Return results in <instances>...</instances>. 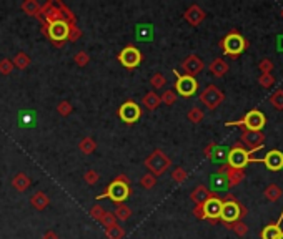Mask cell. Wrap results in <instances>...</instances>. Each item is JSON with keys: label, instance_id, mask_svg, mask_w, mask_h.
Segmentation results:
<instances>
[{"label": "cell", "instance_id": "6da1fadb", "mask_svg": "<svg viewBox=\"0 0 283 239\" xmlns=\"http://www.w3.org/2000/svg\"><path fill=\"white\" fill-rule=\"evenodd\" d=\"M246 208L242 202L237 201L233 194H226L222 200V213H220V221L225 224H232L235 221H242V218L246 216Z\"/></svg>", "mask_w": 283, "mask_h": 239}, {"label": "cell", "instance_id": "7a4b0ae2", "mask_svg": "<svg viewBox=\"0 0 283 239\" xmlns=\"http://www.w3.org/2000/svg\"><path fill=\"white\" fill-rule=\"evenodd\" d=\"M257 149H246L242 143H235L228 151V158H226V165L232 166L235 169H243L246 165L250 163H262V160L253 156Z\"/></svg>", "mask_w": 283, "mask_h": 239}, {"label": "cell", "instance_id": "3957f363", "mask_svg": "<svg viewBox=\"0 0 283 239\" xmlns=\"http://www.w3.org/2000/svg\"><path fill=\"white\" fill-rule=\"evenodd\" d=\"M220 48L223 50V54L230 58H238L243 52L248 48V42L243 38V35L238 30H232L230 34H226L223 40L220 42Z\"/></svg>", "mask_w": 283, "mask_h": 239}, {"label": "cell", "instance_id": "277c9868", "mask_svg": "<svg viewBox=\"0 0 283 239\" xmlns=\"http://www.w3.org/2000/svg\"><path fill=\"white\" fill-rule=\"evenodd\" d=\"M143 165L148 169V173H152L153 176H162L172 166V160L167 156L165 151H162L160 148H155L150 155L145 158Z\"/></svg>", "mask_w": 283, "mask_h": 239}, {"label": "cell", "instance_id": "5b68a950", "mask_svg": "<svg viewBox=\"0 0 283 239\" xmlns=\"http://www.w3.org/2000/svg\"><path fill=\"white\" fill-rule=\"evenodd\" d=\"M128 196H130V184L123 183V181L115 178V180L103 189V193L95 196V200H105V198H108V200H112L115 204H123V201L127 200Z\"/></svg>", "mask_w": 283, "mask_h": 239}, {"label": "cell", "instance_id": "8992f818", "mask_svg": "<svg viewBox=\"0 0 283 239\" xmlns=\"http://www.w3.org/2000/svg\"><path fill=\"white\" fill-rule=\"evenodd\" d=\"M266 125V116L260 110H250L242 120L228 121L226 127H242L245 131H262Z\"/></svg>", "mask_w": 283, "mask_h": 239}, {"label": "cell", "instance_id": "52a82bcc", "mask_svg": "<svg viewBox=\"0 0 283 239\" xmlns=\"http://www.w3.org/2000/svg\"><path fill=\"white\" fill-rule=\"evenodd\" d=\"M173 75L177 76V82H175V92L179 95L185 96V98H190L193 96L198 90V82L193 76L188 75H180L179 70H173Z\"/></svg>", "mask_w": 283, "mask_h": 239}, {"label": "cell", "instance_id": "ba28073f", "mask_svg": "<svg viewBox=\"0 0 283 239\" xmlns=\"http://www.w3.org/2000/svg\"><path fill=\"white\" fill-rule=\"evenodd\" d=\"M67 35H68V22H55L48 25L45 37L50 38V42L57 48H62L67 42Z\"/></svg>", "mask_w": 283, "mask_h": 239}, {"label": "cell", "instance_id": "9c48e42d", "mask_svg": "<svg viewBox=\"0 0 283 239\" xmlns=\"http://www.w3.org/2000/svg\"><path fill=\"white\" fill-rule=\"evenodd\" d=\"M117 115H119V118L122 120L123 123L133 125V123H137V121L140 120L142 108H140V105L137 103V101L128 100V101H125V103L120 105V108H119V111H117Z\"/></svg>", "mask_w": 283, "mask_h": 239}, {"label": "cell", "instance_id": "30bf717a", "mask_svg": "<svg viewBox=\"0 0 283 239\" xmlns=\"http://www.w3.org/2000/svg\"><path fill=\"white\" fill-rule=\"evenodd\" d=\"M223 100H225L223 92H222L218 87H215V85H208V87L200 93V101L208 108V110H215V108H218Z\"/></svg>", "mask_w": 283, "mask_h": 239}, {"label": "cell", "instance_id": "8fae6325", "mask_svg": "<svg viewBox=\"0 0 283 239\" xmlns=\"http://www.w3.org/2000/svg\"><path fill=\"white\" fill-rule=\"evenodd\" d=\"M117 60H119L120 63L123 65L127 70H133V68H137L142 62V52L139 50L137 47L133 45H127L123 48L122 52L117 56Z\"/></svg>", "mask_w": 283, "mask_h": 239}, {"label": "cell", "instance_id": "7c38bea8", "mask_svg": "<svg viewBox=\"0 0 283 239\" xmlns=\"http://www.w3.org/2000/svg\"><path fill=\"white\" fill-rule=\"evenodd\" d=\"M203 208V220H208L212 222L220 221V213H222V200L217 196H212L210 200H207L202 204Z\"/></svg>", "mask_w": 283, "mask_h": 239}, {"label": "cell", "instance_id": "4fadbf2b", "mask_svg": "<svg viewBox=\"0 0 283 239\" xmlns=\"http://www.w3.org/2000/svg\"><path fill=\"white\" fill-rule=\"evenodd\" d=\"M240 143L243 147H248V149H260L265 143V135L263 131H245V129H242Z\"/></svg>", "mask_w": 283, "mask_h": 239}, {"label": "cell", "instance_id": "5bb4252c", "mask_svg": "<svg viewBox=\"0 0 283 239\" xmlns=\"http://www.w3.org/2000/svg\"><path fill=\"white\" fill-rule=\"evenodd\" d=\"M180 67H182V70H183L185 75L193 76V78H195V75H198L205 68V63H203V60H202L200 56L188 55L187 58H185L183 62H182Z\"/></svg>", "mask_w": 283, "mask_h": 239}, {"label": "cell", "instance_id": "9a60e30c", "mask_svg": "<svg viewBox=\"0 0 283 239\" xmlns=\"http://www.w3.org/2000/svg\"><path fill=\"white\" fill-rule=\"evenodd\" d=\"M217 173H220V175H223L226 178L230 188H233V186H238V184L242 183V181L245 180V171H243V169H235V168H232V166H228L226 163L222 165L220 168H218Z\"/></svg>", "mask_w": 283, "mask_h": 239}, {"label": "cell", "instance_id": "2e32d148", "mask_svg": "<svg viewBox=\"0 0 283 239\" xmlns=\"http://www.w3.org/2000/svg\"><path fill=\"white\" fill-rule=\"evenodd\" d=\"M207 17V14H205V10L202 9L200 5H197V3H193V5H190L187 10H185L183 14V18L187 20L192 27H198L202 22Z\"/></svg>", "mask_w": 283, "mask_h": 239}, {"label": "cell", "instance_id": "e0dca14e", "mask_svg": "<svg viewBox=\"0 0 283 239\" xmlns=\"http://www.w3.org/2000/svg\"><path fill=\"white\" fill-rule=\"evenodd\" d=\"M262 163H263L270 171H280L283 168V153L278 151V149H270V151L265 155L263 160H262Z\"/></svg>", "mask_w": 283, "mask_h": 239}, {"label": "cell", "instance_id": "ac0fdd59", "mask_svg": "<svg viewBox=\"0 0 283 239\" xmlns=\"http://www.w3.org/2000/svg\"><path fill=\"white\" fill-rule=\"evenodd\" d=\"M153 37H155L153 23H137L135 25V38L139 42H153Z\"/></svg>", "mask_w": 283, "mask_h": 239}, {"label": "cell", "instance_id": "d6986e66", "mask_svg": "<svg viewBox=\"0 0 283 239\" xmlns=\"http://www.w3.org/2000/svg\"><path fill=\"white\" fill-rule=\"evenodd\" d=\"M212 196H215V193H212L207 186H203V184H198L197 188L190 193V200L195 202V206L197 204H203V202L207 200H210Z\"/></svg>", "mask_w": 283, "mask_h": 239}, {"label": "cell", "instance_id": "ffe728a7", "mask_svg": "<svg viewBox=\"0 0 283 239\" xmlns=\"http://www.w3.org/2000/svg\"><path fill=\"white\" fill-rule=\"evenodd\" d=\"M20 9H22L23 14H27L28 17H35V18H42V15H40V9H42V5L37 2V0H23L22 3H20Z\"/></svg>", "mask_w": 283, "mask_h": 239}, {"label": "cell", "instance_id": "44dd1931", "mask_svg": "<svg viewBox=\"0 0 283 239\" xmlns=\"http://www.w3.org/2000/svg\"><path fill=\"white\" fill-rule=\"evenodd\" d=\"M162 105V100H160V95L155 92H148L142 96V107H145L148 111H155Z\"/></svg>", "mask_w": 283, "mask_h": 239}, {"label": "cell", "instance_id": "7402d4cb", "mask_svg": "<svg viewBox=\"0 0 283 239\" xmlns=\"http://www.w3.org/2000/svg\"><path fill=\"white\" fill-rule=\"evenodd\" d=\"M282 221H283V213H282L280 220H278L277 222H272V224L265 226V228L262 229V233H260L262 239H277L278 236H280V234L283 233L282 228H280V222Z\"/></svg>", "mask_w": 283, "mask_h": 239}, {"label": "cell", "instance_id": "603a6c76", "mask_svg": "<svg viewBox=\"0 0 283 239\" xmlns=\"http://www.w3.org/2000/svg\"><path fill=\"white\" fill-rule=\"evenodd\" d=\"M30 204L34 206V208L37 209V211H43V209H45L47 206L50 204V198H48V194H47V193L37 191V193L32 194Z\"/></svg>", "mask_w": 283, "mask_h": 239}, {"label": "cell", "instance_id": "cb8c5ba5", "mask_svg": "<svg viewBox=\"0 0 283 239\" xmlns=\"http://www.w3.org/2000/svg\"><path fill=\"white\" fill-rule=\"evenodd\" d=\"M19 123L22 128H34L37 123V115L34 110H22L19 113Z\"/></svg>", "mask_w": 283, "mask_h": 239}, {"label": "cell", "instance_id": "d4e9b609", "mask_svg": "<svg viewBox=\"0 0 283 239\" xmlns=\"http://www.w3.org/2000/svg\"><path fill=\"white\" fill-rule=\"evenodd\" d=\"M228 63L225 62L223 58H215L212 63H210V67H208V70H210V74H212L213 76H223L228 74Z\"/></svg>", "mask_w": 283, "mask_h": 239}, {"label": "cell", "instance_id": "484cf974", "mask_svg": "<svg viewBox=\"0 0 283 239\" xmlns=\"http://www.w3.org/2000/svg\"><path fill=\"white\" fill-rule=\"evenodd\" d=\"M30 184H32V180L25 175V173H17V175L12 178V186H14L19 193L27 191V189L30 188Z\"/></svg>", "mask_w": 283, "mask_h": 239}, {"label": "cell", "instance_id": "4316f807", "mask_svg": "<svg viewBox=\"0 0 283 239\" xmlns=\"http://www.w3.org/2000/svg\"><path fill=\"white\" fill-rule=\"evenodd\" d=\"M210 186H212V189H210V191H212V193H215V191H223V189H230L226 178H225L223 175H220V173H215V175L210 176Z\"/></svg>", "mask_w": 283, "mask_h": 239}, {"label": "cell", "instance_id": "83f0119b", "mask_svg": "<svg viewBox=\"0 0 283 239\" xmlns=\"http://www.w3.org/2000/svg\"><path fill=\"white\" fill-rule=\"evenodd\" d=\"M228 148L225 147H220V145H217L215 149L212 151V155H210V160L213 161V163H220V165H225L226 163V158H228Z\"/></svg>", "mask_w": 283, "mask_h": 239}, {"label": "cell", "instance_id": "f1b7e54d", "mask_svg": "<svg viewBox=\"0 0 283 239\" xmlns=\"http://www.w3.org/2000/svg\"><path fill=\"white\" fill-rule=\"evenodd\" d=\"M12 63H14V67H15V68H19V70H25V68L30 67L32 58L25 54V52H19V54L14 56Z\"/></svg>", "mask_w": 283, "mask_h": 239}, {"label": "cell", "instance_id": "f546056e", "mask_svg": "<svg viewBox=\"0 0 283 239\" xmlns=\"http://www.w3.org/2000/svg\"><path fill=\"white\" fill-rule=\"evenodd\" d=\"M263 194H265V198L268 201H278L280 198L283 196V189L280 188L278 184H268L265 188V191H263Z\"/></svg>", "mask_w": 283, "mask_h": 239}, {"label": "cell", "instance_id": "4dcf8cb0", "mask_svg": "<svg viewBox=\"0 0 283 239\" xmlns=\"http://www.w3.org/2000/svg\"><path fill=\"white\" fill-rule=\"evenodd\" d=\"M79 149L83 153V155H92V153L97 149V141L94 138H90V136H85V138L80 140Z\"/></svg>", "mask_w": 283, "mask_h": 239}, {"label": "cell", "instance_id": "1f68e13d", "mask_svg": "<svg viewBox=\"0 0 283 239\" xmlns=\"http://www.w3.org/2000/svg\"><path fill=\"white\" fill-rule=\"evenodd\" d=\"M113 214H115L117 221H119V220L120 221H127V220H130V216H132V209L128 208L127 204H117Z\"/></svg>", "mask_w": 283, "mask_h": 239}, {"label": "cell", "instance_id": "d6a6232c", "mask_svg": "<svg viewBox=\"0 0 283 239\" xmlns=\"http://www.w3.org/2000/svg\"><path fill=\"white\" fill-rule=\"evenodd\" d=\"M55 5L59 7L60 10H62V14H63V17H65V20L68 23H77V17H75V14L74 12H72L70 9H68V7L65 5V3L62 2V0H55Z\"/></svg>", "mask_w": 283, "mask_h": 239}, {"label": "cell", "instance_id": "836d02e7", "mask_svg": "<svg viewBox=\"0 0 283 239\" xmlns=\"http://www.w3.org/2000/svg\"><path fill=\"white\" fill-rule=\"evenodd\" d=\"M105 236H107L108 239H123L125 238V229L122 228V226L115 224V226H112V228L105 229Z\"/></svg>", "mask_w": 283, "mask_h": 239}, {"label": "cell", "instance_id": "e575fe53", "mask_svg": "<svg viewBox=\"0 0 283 239\" xmlns=\"http://www.w3.org/2000/svg\"><path fill=\"white\" fill-rule=\"evenodd\" d=\"M228 229H232L233 233L237 234V236H240V238H243L246 233H248V226L245 224V222H242V221H235V222H232V224H225Z\"/></svg>", "mask_w": 283, "mask_h": 239}, {"label": "cell", "instance_id": "d590c367", "mask_svg": "<svg viewBox=\"0 0 283 239\" xmlns=\"http://www.w3.org/2000/svg\"><path fill=\"white\" fill-rule=\"evenodd\" d=\"M187 178H188V173L185 171V169L182 168V166H177V168L172 171V180L175 181L177 184L185 183V181H187Z\"/></svg>", "mask_w": 283, "mask_h": 239}, {"label": "cell", "instance_id": "8d00e7d4", "mask_svg": "<svg viewBox=\"0 0 283 239\" xmlns=\"http://www.w3.org/2000/svg\"><path fill=\"white\" fill-rule=\"evenodd\" d=\"M74 63L77 65V67H87L88 63H90V55L87 54L85 50H80L77 52L75 56H74Z\"/></svg>", "mask_w": 283, "mask_h": 239}, {"label": "cell", "instance_id": "74e56055", "mask_svg": "<svg viewBox=\"0 0 283 239\" xmlns=\"http://www.w3.org/2000/svg\"><path fill=\"white\" fill-rule=\"evenodd\" d=\"M155 184H157V176H153L152 173H145V175L140 178V186H142V188L152 189V188H155Z\"/></svg>", "mask_w": 283, "mask_h": 239}, {"label": "cell", "instance_id": "f35d334b", "mask_svg": "<svg viewBox=\"0 0 283 239\" xmlns=\"http://www.w3.org/2000/svg\"><path fill=\"white\" fill-rule=\"evenodd\" d=\"M100 224L103 226L105 229L107 228H112V226H115V224H119V222H117V218H115V214H113L112 211H105V214L102 218H100Z\"/></svg>", "mask_w": 283, "mask_h": 239}, {"label": "cell", "instance_id": "ab89813d", "mask_svg": "<svg viewBox=\"0 0 283 239\" xmlns=\"http://www.w3.org/2000/svg\"><path fill=\"white\" fill-rule=\"evenodd\" d=\"M80 37H82V30L77 27V23H68V35H67V42H77Z\"/></svg>", "mask_w": 283, "mask_h": 239}, {"label": "cell", "instance_id": "60d3db41", "mask_svg": "<svg viewBox=\"0 0 283 239\" xmlns=\"http://www.w3.org/2000/svg\"><path fill=\"white\" fill-rule=\"evenodd\" d=\"M187 118L192 121V123H200L202 120L205 118V113L200 110V108H197V107H193L192 110H188V113H187Z\"/></svg>", "mask_w": 283, "mask_h": 239}, {"label": "cell", "instance_id": "b9f144b4", "mask_svg": "<svg viewBox=\"0 0 283 239\" xmlns=\"http://www.w3.org/2000/svg\"><path fill=\"white\" fill-rule=\"evenodd\" d=\"M150 85L155 90H160V88H163L165 85H167V78H165V75L162 74H153L150 76Z\"/></svg>", "mask_w": 283, "mask_h": 239}, {"label": "cell", "instance_id": "7bdbcfd3", "mask_svg": "<svg viewBox=\"0 0 283 239\" xmlns=\"http://www.w3.org/2000/svg\"><path fill=\"white\" fill-rule=\"evenodd\" d=\"M270 103H272V107H275L277 110H283V90H277L275 93H272V96H270Z\"/></svg>", "mask_w": 283, "mask_h": 239}, {"label": "cell", "instance_id": "ee69618b", "mask_svg": "<svg viewBox=\"0 0 283 239\" xmlns=\"http://www.w3.org/2000/svg\"><path fill=\"white\" fill-rule=\"evenodd\" d=\"M57 111H59L60 116H68L72 111H74V107H72V103L68 100H63L57 105Z\"/></svg>", "mask_w": 283, "mask_h": 239}, {"label": "cell", "instance_id": "f6af8a7d", "mask_svg": "<svg viewBox=\"0 0 283 239\" xmlns=\"http://www.w3.org/2000/svg\"><path fill=\"white\" fill-rule=\"evenodd\" d=\"M160 100H162V103L172 107V105H175V101H177V92L175 90H165L163 93H162Z\"/></svg>", "mask_w": 283, "mask_h": 239}, {"label": "cell", "instance_id": "bcb514c9", "mask_svg": "<svg viewBox=\"0 0 283 239\" xmlns=\"http://www.w3.org/2000/svg\"><path fill=\"white\" fill-rule=\"evenodd\" d=\"M14 63H12L10 58H2L0 60V75H10L14 72Z\"/></svg>", "mask_w": 283, "mask_h": 239}, {"label": "cell", "instance_id": "7dc6e473", "mask_svg": "<svg viewBox=\"0 0 283 239\" xmlns=\"http://www.w3.org/2000/svg\"><path fill=\"white\" fill-rule=\"evenodd\" d=\"M99 180H100V175L95 171V169H88V171H85V175H83V181H85V183H87V184L94 186Z\"/></svg>", "mask_w": 283, "mask_h": 239}, {"label": "cell", "instance_id": "c3c4849f", "mask_svg": "<svg viewBox=\"0 0 283 239\" xmlns=\"http://www.w3.org/2000/svg\"><path fill=\"white\" fill-rule=\"evenodd\" d=\"M258 83H260L262 88H270L275 83V76L272 74H262L260 78H258Z\"/></svg>", "mask_w": 283, "mask_h": 239}, {"label": "cell", "instance_id": "681fc988", "mask_svg": "<svg viewBox=\"0 0 283 239\" xmlns=\"http://www.w3.org/2000/svg\"><path fill=\"white\" fill-rule=\"evenodd\" d=\"M105 211H107V209H105L102 204L92 206V208H90V218H92V220H95V221H100V218L103 216Z\"/></svg>", "mask_w": 283, "mask_h": 239}, {"label": "cell", "instance_id": "f907efd6", "mask_svg": "<svg viewBox=\"0 0 283 239\" xmlns=\"http://www.w3.org/2000/svg\"><path fill=\"white\" fill-rule=\"evenodd\" d=\"M258 68H260V72L262 74H272V70H273V62L270 58H263L260 63H258Z\"/></svg>", "mask_w": 283, "mask_h": 239}, {"label": "cell", "instance_id": "816d5d0a", "mask_svg": "<svg viewBox=\"0 0 283 239\" xmlns=\"http://www.w3.org/2000/svg\"><path fill=\"white\" fill-rule=\"evenodd\" d=\"M192 213H193V216L198 218V220H203V208H202V204H197Z\"/></svg>", "mask_w": 283, "mask_h": 239}, {"label": "cell", "instance_id": "f5cc1de1", "mask_svg": "<svg viewBox=\"0 0 283 239\" xmlns=\"http://www.w3.org/2000/svg\"><path fill=\"white\" fill-rule=\"evenodd\" d=\"M215 147H217V143H215V141H212V143H208V145H207V148L203 149V155L207 156V158H210V155H212V151H213V149H215Z\"/></svg>", "mask_w": 283, "mask_h": 239}, {"label": "cell", "instance_id": "db71d44e", "mask_svg": "<svg viewBox=\"0 0 283 239\" xmlns=\"http://www.w3.org/2000/svg\"><path fill=\"white\" fill-rule=\"evenodd\" d=\"M42 239H59V234H57L55 231L48 229V231H45V233H43Z\"/></svg>", "mask_w": 283, "mask_h": 239}, {"label": "cell", "instance_id": "11a10c76", "mask_svg": "<svg viewBox=\"0 0 283 239\" xmlns=\"http://www.w3.org/2000/svg\"><path fill=\"white\" fill-rule=\"evenodd\" d=\"M117 180H120V181H123V183H127V184H130V180H128L127 176L125 175H122V173H120L119 176H117Z\"/></svg>", "mask_w": 283, "mask_h": 239}, {"label": "cell", "instance_id": "9f6ffc18", "mask_svg": "<svg viewBox=\"0 0 283 239\" xmlns=\"http://www.w3.org/2000/svg\"><path fill=\"white\" fill-rule=\"evenodd\" d=\"M277 239H283V233H282V234H280V236H278Z\"/></svg>", "mask_w": 283, "mask_h": 239}, {"label": "cell", "instance_id": "6f0895ef", "mask_svg": "<svg viewBox=\"0 0 283 239\" xmlns=\"http://www.w3.org/2000/svg\"><path fill=\"white\" fill-rule=\"evenodd\" d=\"M282 17H283V10H282Z\"/></svg>", "mask_w": 283, "mask_h": 239}]
</instances>
